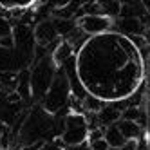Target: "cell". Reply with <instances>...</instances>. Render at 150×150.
<instances>
[{
	"mask_svg": "<svg viewBox=\"0 0 150 150\" xmlns=\"http://www.w3.org/2000/svg\"><path fill=\"white\" fill-rule=\"evenodd\" d=\"M76 74L85 92L98 101H123L141 87L145 60L134 38L117 31L91 36L76 54Z\"/></svg>",
	"mask_w": 150,
	"mask_h": 150,
	"instance_id": "obj_1",
	"label": "cell"
},
{
	"mask_svg": "<svg viewBox=\"0 0 150 150\" xmlns=\"http://www.w3.org/2000/svg\"><path fill=\"white\" fill-rule=\"evenodd\" d=\"M63 146H80L89 139V123L87 117L80 112H71L63 120V132L60 136Z\"/></svg>",
	"mask_w": 150,
	"mask_h": 150,
	"instance_id": "obj_2",
	"label": "cell"
},
{
	"mask_svg": "<svg viewBox=\"0 0 150 150\" xmlns=\"http://www.w3.org/2000/svg\"><path fill=\"white\" fill-rule=\"evenodd\" d=\"M74 24L85 35L96 36V35H103V33L112 31L114 18H109V16L100 15V13H87V15H80Z\"/></svg>",
	"mask_w": 150,
	"mask_h": 150,
	"instance_id": "obj_3",
	"label": "cell"
},
{
	"mask_svg": "<svg viewBox=\"0 0 150 150\" xmlns=\"http://www.w3.org/2000/svg\"><path fill=\"white\" fill-rule=\"evenodd\" d=\"M67 98H69V83H67L65 76L60 74L58 78H54V81H52V85H51V91H49V96H47L45 107H49L52 100H56L54 105H52V112H54V110H58L60 107L67 101Z\"/></svg>",
	"mask_w": 150,
	"mask_h": 150,
	"instance_id": "obj_4",
	"label": "cell"
},
{
	"mask_svg": "<svg viewBox=\"0 0 150 150\" xmlns=\"http://www.w3.org/2000/svg\"><path fill=\"white\" fill-rule=\"evenodd\" d=\"M117 27H120L117 33H121L125 36H130V38L141 36L145 33V25H143V22L137 16H125V18H121L120 24H117Z\"/></svg>",
	"mask_w": 150,
	"mask_h": 150,
	"instance_id": "obj_5",
	"label": "cell"
},
{
	"mask_svg": "<svg viewBox=\"0 0 150 150\" xmlns=\"http://www.w3.org/2000/svg\"><path fill=\"white\" fill-rule=\"evenodd\" d=\"M94 4H96V7H98L100 15H105L109 18L121 16V11H123L121 0H96Z\"/></svg>",
	"mask_w": 150,
	"mask_h": 150,
	"instance_id": "obj_6",
	"label": "cell"
},
{
	"mask_svg": "<svg viewBox=\"0 0 150 150\" xmlns=\"http://www.w3.org/2000/svg\"><path fill=\"white\" fill-rule=\"evenodd\" d=\"M116 127L120 128V132L123 134L125 139H139L141 136V127H139L137 121H132V120H121L116 123Z\"/></svg>",
	"mask_w": 150,
	"mask_h": 150,
	"instance_id": "obj_7",
	"label": "cell"
},
{
	"mask_svg": "<svg viewBox=\"0 0 150 150\" xmlns=\"http://www.w3.org/2000/svg\"><path fill=\"white\" fill-rule=\"evenodd\" d=\"M0 47L2 49H13L15 47V36L13 27L6 18L0 16Z\"/></svg>",
	"mask_w": 150,
	"mask_h": 150,
	"instance_id": "obj_8",
	"label": "cell"
},
{
	"mask_svg": "<svg viewBox=\"0 0 150 150\" xmlns=\"http://www.w3.org/2000/svg\"><path fill=\"white\" fill-rule=\"evenodd\" d=\"M56 36H58V31H56V27H52L51 22H44L36 27V38H38L40 44H44V45L51 44Z\"/></svg>",
	"mask_w": 150,
	"mask_h": 150,
	"instance_id": "obj_9",
	"label": "cell"
},
{
	"mask_svg": "<svg viewBox=\"0 0 150 150\" xmlns=\"http://www.w3.org/2000/svg\"><path fill=\"white\" fill-rule=\"evenodd\" d=\"M103 137L107 139L109 146H112V148H120V146L127 141V139L123 137V134L120 132V128L116 127V123L107 127V130H105V136H103Z\"/></svg>",
	"mask_w": 150,
	"mask_h": 150,
	"instance_id": "obj_10",
	"label": "cell"
},
{
	"mask_svg": "<svg viewBox=\"0 0 150 150\" xmlns=\"http://www.w3.org/2000/svg\"><path fill=\"white\" fill-rule=\"evenodd\" d=\"M121 120V112L117 110V109H114V107H110V105H107V107H103V109H100V121L103 123V125H114V123H117Z\"/></svg>",
	"mask_w": 150,
	"mask_h": 150,
	"instance_id": "obj_11",
	"label": "cell"
},
{
	"mask_svg": "<svg viewBox=\"0 0 150 150\" xmlns=\"http://www.w3.org/2000/svg\"><path fill=\"white\" fill-rule=\"evenodd\" d=\"M36 0H0V6L7 7V9H22L31 4H35Z\"/></svg>",
	"mask_w": 150,
	"mask_h": 150,
	"instance_id": "obj_12",
	"label": "cell"
},
{
	"mask_svg": "<svg viewBox=\"0 0 150 150\" xmlns=\"http://www.w3.org/2000/svg\"><path fill=\"white\" fill-rule=\"evenodd\" d=\"M69 54H71V45H67V42H62V44L56 47V51H54V60L60 63V62L65 60V56H69Z\"/></svg>",
	"mask_w": 150,
	"mask_h": 150,
	"instance_id": "obj_13",
	"label": "cell"
},
{
	"mask_svg": "<svg viewBox=\"0 0 150 150\" xmlns=\"http://www.w3.org/2000/svg\"><path fill=\"white\" fill-rule=\"evenodd\" d=\"M141 114H143V112H141V109H139V107H128L125 112H121V117H123V120H132V121H137Z\"/></svg>",
	"mask_w": 150,
	"mask_h": 150,
	"instance_id": "obj_14",
	"label": "cell"
},
{
	"mask_svg": "<svg viewBox=\"0 0 150 150\" xmlns=\"http://www.w3.org/2000/svg\"><path fill=\"white\" fill-rule=\"evenodd\" d=\"M91 150H109L110 146H109V143H107V139L103 137V136H98V137H94V139H91Z\"/></svg>",
	"mask_w": 150,
	"mask_h": 150,
	"instance_id": "obj_15",
	"label": "cell"
},
{
	"mask_svg": "<svg viewBox=\"0 0 150 150\" xmlns=\"http://www.w3.org/2000/svg\"><path fill=\"white\" fill-rule=\"evenodd\" d=\"M117 150H139V139H127Z\"/></svg>",
	"mask_w": 150,
	"mask_h": 150,
	"instance_id": "obj_16",
	"label": "cell"
},
{
	"mask_svg": "<svg viewBox=\"0 0 150 150\" xmlns=\"http://www.w3.org/2000/svg\"><path fill=\"white\" fill-rule=\"evenodd\" d=\"M52 2H54V7H56V9H62V7L69 6L71 0H52Z\"/></svg>",
	"mask_w": 150,
	"mask_h": 150,
	"instance_id": "obj_17",
	"label": "cell"
},
{
	"mask_svg": "<svg viewBox=\"0 0 150 150\" xmlns=\"http://www.w3.org/2000/svg\"><path fill=\"white\" fill-rule=\"evenodd\" d=\"M141 6L148 11V15H150V0H141Z\"/></svg>",
	"mask_w": 150,
	"mask_h": 150,
	"instance_id": "obj_18",
	"label": "cell"
},
{
	"mask_svg": "<svg viewBox=\"0 0 150 150\" xmlns=\"http://www.w3.org/2000/svg\"><path fill=\"white\" fill-rule=\"evenodd\" d=\"M54 150H67L65 146H58V148H54Z\"/></svg>",
	"mask_w": 150,
	"mask_h": 150,
	"instance_id": "obj_19",
	"label": "cell"
}]
</instances>
